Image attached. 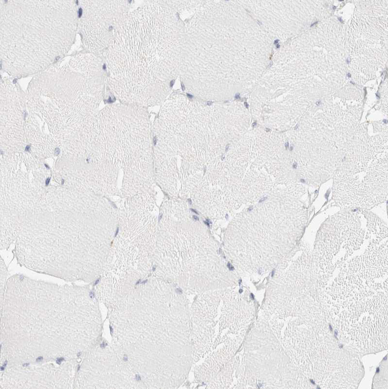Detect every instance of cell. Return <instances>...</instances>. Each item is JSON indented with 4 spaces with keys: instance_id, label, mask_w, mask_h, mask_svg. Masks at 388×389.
<instances>
[{
    "instance_id": "6da1fadb",
    "label": "cell",
    "mask_w": 388,
    "mask_h": 389,
    "mask_svg": "<svg viewBox=\"0 0 388 389\" xmlns=\"http://www.w3.org/2000/svg\"><path fill=\"white\" fill-rule=\"evenodd\" d=\"M113 213L106 197L90 191H50L21 224L12 252L35 272L91 279L101 273L109 253Z\"/></svg>"
},
{
    "instance_id": "7a4b0ae2",
    "label": "cell",
    "mask_w": 388,
    "mask_h": 389,
    "mask_svg": "<svg viewBox=\"0 0 388 389\" xmlns=\"http://www.w3.org/2000/svg\"><path fill=\"white\" fill-rule=\"evenodd\" d=\"M148 284L115 305L112 350L141 388H176L192 360L188 305L166 284Z\"/></svg>"
},
{
    "instance_id": "3957f363",
    "label": "cell",
    "mask_w": 388,
    "mask_h": 389,
    "mask_svg": "<svg viewBox=\"0 0 388 389\" xmlns=\"http://www.w3.org/2000/svg\"><path fill=\"white\" fill-rule=\"evenodd\" d=\"M130 11L104 54L107 86L121 103L162 104L179 77L184 23L158 0Z\"/></svg>"
},
{
    "instance_id": "277c9868",
    "label": "cell",
    "mask_w": 388,
    "mask_h": 389,
    "mask_svg": "<svg viewBox=\"0 0 388 389\" xmlns=\"http://www.w3.org/2000/svg\"><path fill=\"white\" fill-rule=\"evenodd\" d=\"M95 185L105 196L148 192L155 181L152 127L147 108L122 103L97 113L89 149Z\"/></svg>"
},
{
    "instance_id": "5b68a950",
    "label": "cell",
    "mask_w": 388,
    "mask_h": 389,
    "mask_svg": "<svg viewBox=\"0 0 388 389\" xmlns=\"http://www.w3.org/2000/svg\"><path fill=\"white\" fill-rule=\"evenodd\" d=\"M3 2L0 54L2 67L7 72L24 74L43 71L66 54L77 30L74 3Z\"/></svg>"
},
{
    "instance_id": "8992f818",
    "label": "cell",
    "mask_w": 388,
    "mask_h": 389,
    "mask_svg": "<svg viewBox=\"0 0 388 389\" xmlns=\"http://www.w3.org/2000/svg\"><path fill=\"white\" fill-rule=\"evenodd\" d=\"M104 63L90 54L45 70L32 81L26 105L48 125L62 132L74 130L96 113L107 85Z\"/></svg>"
},
{
    "instance_id": "52a82bcc",
    "label": "cell",
    "mask_w": 388,
    "mask_h": 389,
    "mask_svg": "<svg viewBox=\"0 0 388 389\" xmlns=\"http://www.w3.org/2000/svg\"><path fill=\"white\" fill-rule=\"evenodd\" d=\"M253 302L237 292L204 294L190 314L192 360L210 356L231 359L254 316Z\"/></svg>"
},
{
    "instance_id": "ba28073f",
    "label": "cell",
    "mask_w": 388,
    "mask_h": 389,
    "mask_svg": "<svg viewBox=\"0 0 388 389\" xmlns=\"http://www.w3.org/2000/svg\"><path fill=\"white\" fill-rule=\"evenodd\" d=\"M49 173L36 160L19 154L0 161V245L10 247L29 213L44 196Z\"/></svg>"
},
{
    "instance_id": "9c48e42d",
    "label": "cell",
    "mask_w": 388,
    "mask_h": 389,
    "mask_svg": "<svg viewBox=\"0 0 388 389\" xmlns=\"http://www.w3.org/2000/svg\"><path fill=\"white\" fill-rule=\"evenodd\" d=\"M249 333L241 361L242 375L247 387L291 388L302 386L301 375L284 354L279 342L264 321Z\"/></svg>"
},
{
    "instance_id": "30bf717a",
    "label": "cell",
    "mask_w": 388,
    "mask_h": 389,
    "mask_svg": "<svg viewBox=\"0 0 388 389\" xmlns=\"http://www.w3.org/2000/svg\"><path fill=\"white\" fill-rule=\"evenodd\" d=\"M77 29L89 53L105 54L130 11L128 0L81 1Z\"/></svg>"
},
{
    "instance_id": "8fae6325",
    "label": "cell",
    "mask_w": 388,
    "mask_h": 389,
    "mask_svg": "<svg viewBox=\"0 0 388 389\" xmlns=\"http://www.w3.org/2000/svg\"><path fill=\"white\" fill-rule=\"evenodd\" d=\"M8 81L1 84V148L5 153L21 152L26 141V98L14 84Z\"/></svg>"
},
{
    "instance_id": "7c38bea8",
    "label": "cell",
    "mask_w": 388,
    "mask_h": 389,
    "mask_svg": "<svg viewBox=\"0 0 388 389\" xmlns=\"http://www.w3.org/2000/svg\"><path fill=\"white\" fill-rule=\"evenodd\" d=\"M256 124H257V123H256V122H253V123H252V126H253V127H254V126H255V125H256Z\"/></svg>"
},
{
    "instance_id": "4fadbf2b",
    "label": "cell",
    "mask_w": 388,
    "mask_h": 389,
    "mask_svg": "<svg viewBox=\"0 0 388 389\" xmlns=\"http://www.w3.org/2000/svg\"><path fill=\"white\" fill-rule=\"evenodd\" d=\"M228 147H229V145H228V144H227V145H226V150H226V151H227V149H228Z\"/></svg>"
},
{
    "instance_id": "5bb4252c",
    "label": "cell",
    "mask_w": 388,
    "mask_h": 389,
    "mask_svg": "<svg viewBox=\"0 0 388 389\" xmlns=\"http://www.w3.org/2000/svg\"><path fill=\"white\" fill-rule=\"evenodd\" d=\"M267 129L266 131H269V129Z\"/></svg>"
}]
</instances>
